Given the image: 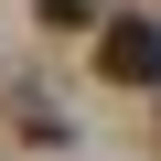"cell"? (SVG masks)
Returning <instances> with one entry per match:
<instances>
[{"label":"cell","instance_id":"cell-2","mask_svg":"<svg viewBox=\"0 0 161 161\" xmlns=\"http://www.w3.org/2000/svg\"><path fill=\"white\" fill-rule=\"evenodd\" d=\"M43 22H54V32H75V22H97V0H43Z\"/></svg>","mask_w":161,"mask_h":161},{"label":"cell","instance_id":"cell-3","mask_svg":"<svg viewBox=\"0 0 161 161\" xmlns=\"http://www.w3.org/2000/svg\"><path fill=\"white\" fill-rule=\"evenodd\" d=\"M150 140H161V129H150Z\"/></svg>","mask_w":161,"mask_h":161},{"label":"cell","instance_id":"cell-1","mask_svg":"<svg viewBox=\"0 0 161 161\" xmlns=\"http://www.w3.org/2000/svg\"><path fill=\"white\" fill-rule=\"evenodd\" d=\"M97 75L108 86H161V22L150 11H108L97 22Z\"/></svg>","mask_w":161,"mask_h":161}]
</instances>
